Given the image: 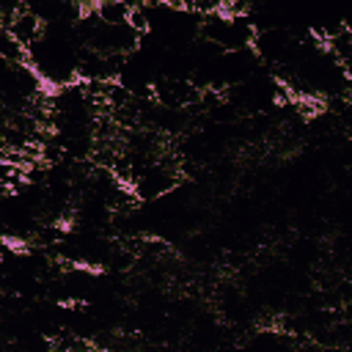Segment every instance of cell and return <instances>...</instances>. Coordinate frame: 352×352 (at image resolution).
Returning a JSON list of instances; mask_svg holds the SVG:
<instances>
[{
	"mask_svg": "<svg viewBox=\"0 0 352 352\" xmlns=\"http://www.w3.org/2000/svg\"><path fill=\"white\" fill-rule=\"evenodd\" d=\"M179 184V170L176 165H168L162 157L138 168L129 179H126V187L132 190L135 201H160V198H168L173 192V187Z\"/></svg>",
	"mask_w": 352,
	"mask_h": 352,
	"instance_id": "cell-1",
	"label": "cell"
},
{
	"mask_svg": "<svg viewBox=\"0 0 352 352\" xmlns=\"http://www.w3.org/2000/svg\"><path fill=\"white\" fill-rule=\"evenodd\" d=\"M91 11H94L102 22H107V25H124V22H132L135 6L118 3V0H102V3H94Z\"/></svg>",
	"mask_w": 352,
	"mask_h": 352,
	"instance_id": "cell-2",
	"label": "cell"
}]
</instances>
